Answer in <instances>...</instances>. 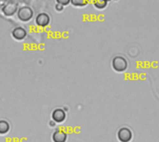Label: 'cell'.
Listing matches in <instances>:
<instances>
[{"label":"cell","instance_id":"4","mask_svg":"<svg viewBox=\"0 0 159 142\" xmlns=\"http://www.w3.org/2000/svg\"><path fill=\"white\" fill-rule=\"evenodd\" d=\"M51 118L52 120L55 122V123H58V124H61L65 121L66 119V113L64 112L63 109H61V108H57L55 109L52 113H51Z\"/></svg>","mask_w":159,"mask_h":142},{"label":"cell","instance_id":"12","mask_svg":"<svg viewBox=\"0 0 159 142\" xmlns=\"http://www.w3.org/2000/svg\"><path fill=\"white\" fill-rule=\"evenodd\" d=\"M57 1V4H60V5H61V6H67L70 2H71V0H56Z\"/></svg>","mask_w":159,"mask_h":142},{"label":"cell","instance_id":"2","mask_svg":"<svg viewBox=\"0 0 159 142\" xmlns=\"http://www.w3.org/2000/svg\"><path fill=\"white\" fill-rule=\"evenodd\" d=\"M34 16V11L30 7L24 6L18 10V18L21 21H29Z\"/></svg>","mask_w":159,"mask_h":142},{"label":"cell","instance_id":"3","mask_svg":"<svg viewBox=\"0 0 159 142\" xmlns=\"http://www.w3.org/2000/svg\"><path fill=\"white\" fill-rule=\"evenodd\" d=\"M132 138V131L129 127H121L117 132V140L120 142H130Z\"/></svg>","mask_w":159,"mask_h":142},{"label":"cell","instance_id":"14","mask_svg":"<svg viewBox=\"0 0 159 142\" xmlns=\"http://www.w3.org/2000/svg\"><path fill=\"white\" fill-rule=\"evenodd\" d=\"M106 1H107V2H109V1H111V0H106Z\"/></svg>","mask_w":159,"mask_h":142},{"label":"cell","instance_id":"13","mask_svg":"<svg viewBox=\"0 0 159 142\" xmlns=\"http://www.w3.org/2000/svg\"><path fill=\"white\" fill-rule=\"evenodd\" d=\"M63 6H61V5H60V4H57L56 6H55V9H56V11H58V12H61V11H62L63 10Z\"/></svg>","mask_w":159,"mask_h":142},{"label":"cell","instance_id":"5","mask_svg":"<svg viewBox=\"0 0 159 142\" xmlns=\"http://www.w3.org/2000/svg\"><path fill=\"white\" fill-rule=\"evenodd\" d=\"M50 22V17L47 13H39L35 18V23L40 27H46Z\"/></svg>","mask_w":159,"mask_h":142},{"label":"cell","instance_id":"10","mask_svg":"<svg viewBox=\"0 0 159 142\" xmlns=\"http://www.w3.org/2000/svg\"><path fill=\"white\" fill-rule=\"evenodd\" d=\"M108 2L106 0H93V6L97 9H104L107 7Z\"/></svg>","mask_w":159,"mask_h":142},{"label":"cell","instance_id":"11","mask_svg":"<svg viewBox=\"0 0 159 142\" xmlns=\"http://www.w3.org/2000/svg\"><path fill=\"white\" fill-rule=\"evenodd\" d=\"M89 0H71L72 5L75 7H86L89 4Z\"/></svg>","mask_w":159,"mask_h":142},{"label":"cell","instance_id":"6","mask_svg":"<svg viewBox=\"0 0 159 142\" xmlns=\"http://www.w3.org/2000/svg\"><path fill=\"white\" fill-rule=\"evenodd\" d=\"M11 35L14 39L18 40V41H20V40H23L26 35H27V32L24 28L22 27H16L12 30L11 32Z\"/></svg>","mask_w":159,"mask_h":142},{"label":"cell","instance_id":"9","mask_svg":"<svg viewBox=\"0 0 159 142\" xmlns=\"http://www.w3.org/2000/svg\"><path fill=\"white\" fill-rule=\"evenodd\" d=\"M10 130V125L6 120H0V135H5Z\"/></svg>","mask_w":159,"mask_h":142},{"label":"cell","instance_id":"7","mask_svg":"<svg viewBox=\"0 0 159 142\" xmlns=\"http://www.w3.org/2000/svg\"><path fill=\"white\" fill-rule=\"evenodd\" d=\"M17 4L14 2H8L2 7V11L6 16H12L17 11Z\"/></svg>","mask_w":159,"mask_h":142},{"label":"cell","instance_id":"8","mask_svg":"<svg viewBox=\"0 0 159 142\" xmlns=\"http://www.w3.org/2000/svg\"><path fill=\"white\" fill-rule=\"evenodd\" d=\"M52 141L53 142H66L67 141V134L62 130H55L52 134Z\"/></svg>","mask_w":159,"mask_h":142},{"label":"cell","instance_id":"1","mask_svg":"<svg viewBox=\"0 0 159 142\" xmlns=\"http://www.w3.org/2000/svg\"><path fill=\"white\" fill-rule=\"evenodd\" d=\"M112 67L116 73H124L129 67L128 60L123 56H116L112 60Z\"/></svg>","mask_w":159,"mask_h":142}]
</instances>
